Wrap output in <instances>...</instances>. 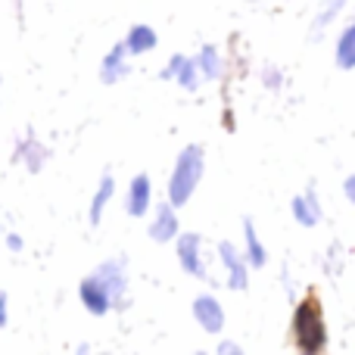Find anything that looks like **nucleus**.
<instances>
[{"label":"nucleus","mask_w":355,"mask_h":355,"mask_svg":"<svg viewBox=\"0 0 355 355\" xmlns=\"http://www.w3.org/2000/svg\"><path fill=\"white\" fill-rule=\"evenodd\" d=\"M243 237H246V250H243V259L250 268H265L268 262V252H265L262 240H259V231L252 225V218H243Z\"/></svg>","instance_id":"nucleus-14"},{"label":"nucleus","mask_w":355,"mask_h":355,"mask_svg":"<svg viewBox=\"0 0 355 355\" xmlns=\"http://www.w3.org/2000/svg\"><path fill=\"white\" fill-rule=\"evenodd\" d=\"M78 300L91 315H110L112 312V296H110V290L100 284L97 275H87L85 281L78 284Z\"/></svg>","instance_id":"nucleus-6"},{"label":"nucleus","mask_w":355,"mask_h":355,"mask_svg":"<svg viewBox=\"0 0 355 355\" xmlns=\"http://www.w3.org/2000/svg\"><path fill=\"white\" fill-rule=\"evenodd\" d=\"M193 355H206V352H193Z\"/></svg>","instance_id":"nucleus-25"},{"label":"nucleus","mask_w":355,"mask_h":355,"mask_svg":"<svg viewBox=\"0 0 355 355\" xmlns=\"http://www.w3.org/2000/svg\"><path fill=\"white\" fill-rule=\"evenodd\" d=\"M265 85H268V87H277V85H281V72H277V69H265Z\"/></svg>","instance_id":"nucleus-22"},{"label":"nucleus","mask_w":355,"mask_h":355,"mask_svg":"<svg viewBox=\"0 0 355 355\" xmlns=\"http://www.w3.org/2000/svg\"><path fill=\"white\" fill-rule=\"evenodd\" d=\"M343 6H346V0H331V3H327L324 10H321L318 16H315V22H312V35L318 37L321 31H324V25H331L334 19L340 16V10H343Z\"/></svg>","instance_id":"nucleus-19"},{"label":"nucleus","mask_w":355,"mask_h":355,"mask_svg":"<svg viewBox=\"0 0 355 355\" xmlns=\"http://www.w3.org/2000/svg\"><path fill=\"white\" fill-rule=\"evenodd\" d=\"M218 256H221V265H225V271H227V287L231 290H246V284H250V265H246L243 252H240L234 243L221 240Z\"/></svg>","instance_id":"nucleus-5"},{"label":"nucleus","mask_w":355,"mask_h":355,"mask_svg":"<svg viewBox=\"0 0 355 355\" xmlns=\"http://www.w3.org/2000/svg\"><path fill=\"white\" fill-rule=\"evenodd\" d=\"M128 75H131L128 50H125V44H116V47H112L110 53L103 56V66H100V78H103V85H116V81L128 78Z\"/></svg>","instance_id":"nucleus-11"},{"label":"nucleus","mask_w":355,"mask_h":355,"mask_svg":"<svg viewBox=\"0 0 355 355\" xmlns=\"http://www.w3.org/2000/svg\"><path fill=\"white\" fill-rule=\"evenodd\" d=\"M178 227H181V221H178V212L172 202H159L153 212V221H150L147 234L150 240H156V243H168V240L178 237Z\"/></svg>","instance_id":"nucleus-10"},{"label":"nucleus","mask_w":355,"mask_h":355,"mask_svg":"<svg viewBox=\"0 0 355 355\" xmlns=\"http://www.w3.org/2000/svg\"><path fill=\"white\" fill-rule=\"evenodd\" d=\"M290 209H293V218L300 221L302 227H315V225L321 221V202H318V196H315V190H312V187H309L306 193L293 196Z\"/></svg>","instance_id":"nucleus-12"},{"label":"nucleus","mask_w":355,"mask_h":355,"mask_svg":"<svg viewBox=\"0 0 355 355\" xmlns=\"http://www.w3.org/2000/svg\"><path fill=\"white\" fill-rule=\"evenodd\" d=\"M337 66L340 69H355V22L346 25L343 35L337 41Z\"/></svg>","instance_id":"nucleus-18"},{"label":"nucleus","mask_w":355,"mask_h":355,"mask_svg":"<svg viewBox=\"0 0 355 355\" xmlns=\"http://www.w3.org/2000/svg\"><path fill=\"white\" fill-rule=\"evenodd\" d=\"M6 302H10V296L0 290V327H6V321H10V306Z\"/></svg>","instance_id":"nucleus-21"},{"label":"nucleus","mask_w":355,"mask_h":355,"mask_svg":"<svg viewBox=\"0 0 355 355\" xmlns=\"http://www.w3.org/2000/svg\"><path fill=\"white\" fill-rule=\"evenodd\" d=\"M343 193H346V200H349L352 206H355V175H349V178L343 181Z\"/></svg>","instance_id":"nucleus-23"},{"label":"nucleus","mask_w":355,"mask_h":355,"mask_svg":"<svg viewBox=\"0 0 355 355\" xmlns=\"http://www.w3.org/2000/svg\"><path fill=\"white\" fill-rule=\"evenodd\" d=\"M125 50H128V56H144L150 53V50H156V44H159V37H156V31L150 28V25L137 22L128 28V37H125Z\"/></svg>","instance_id":"nucleus-13"},{"label":"nucleus","mask_w":355,"mask_h":355,"mask_svg":"<svg viewBox=\"0 0 355 355\" xmlns=\"http://www.w3.org/2000/svg\"><path fill=\"white\" fill-rule=\"evenodd\" d=\"M94 275L100 277L106 290L112 296V309H128V262L122 256L119 259H106L103 265H97Z\"/></svg>","instance_id":"nucleus-3"},{"label":"nucleus","mask_w":355,"mask_h":355,"mask_svg":"<svg viewBox=\"0 0 355 355\" xmlns=\"http://www.w3.org/2000/svg\"><path fill=\"white\" fill-rule=\"evenodd\" d=\"M150 206H153V184H150L147 175H135L128 184V193H125V212L135 215V218H141V215L150 212Z\"/></svg>","instance_id":"nucleus-7"},{"label":"nucleus","mask_w":355,"mask_h":355,"mask_svg":"<svg viewBox=\"0 0 355 355\" xmlns=\"http://www.w3.org/2000/svg\"><path fill=\"white\" fill-rule=\"evenodd\" d=\"M16 156L25 162V168H28V172H41L50 153H47V147H44V144L35 141V137H25V141H19Z\"/></svg>","instance_id":"nucleus-15"},{"label":"nucleus","mask_w":355,"mask_h":355,"mask_svg":"<svg viewBox=\"0 0 355 355\" xmlns=\"http://www.w3.org/2000/svg\"><path fill=\"white\" fill-rule=\"evenodd\" d=\"M6 246H10L12 252H19L22 250V237H19V234H10V237H6Z\"/></svg>","instance_id":"nucleus-24"},{"label":"nucleus","mask_w":355,"mask_h":355,"mask_svg":"<svg viewBox=\"0 0 355 355\" xmlns=\"http://www.w3.org/2000/svg\"><path fill=\"white\" fill-rule=\"evenodd\" d=\"M178 262L190 277H206V262H202V237L200 234H178Z\"/></svg>","instance_id":"nucleus-4"},{"label":"nucleus","mask_w":355,"mask_h":355,"mask_svg":"<svg viewBox=\"0 0 355 355\" xmlns=\"http://www.w3.org/2000/svg\"><path fill=\"white\" fill-rule=\"evenodd\" d=\"M290 334L300 355H321L327 349V324H324V312L315 293L302 296L293 309V321H290Z\"/></svg>","instance_id":"nucleus-1"},{"label":"nucleus","mask_w":355,"mask_h":355,"mask_svg":"<svg viewBox=\"0 0 355 355\" xmlns=\"http://www.w3.org/2000/svg\"><path fill=\"white\" fill-rule=\"evenodd\" d=\"M112 193H116V181H112L110 172H103V178H100V184H97V193H94V200H91V225H100L103 209H106V202L112 200Z\"/></svg>","instance_id":"nucleus-16"},{"label":"nucleus","mask_w":355,"mask_h":355,"mask_svg":"<svg viewBox=\"0 0 355 355\" xmlns=\"http://www.w3.org/2000/svg\"><path fill=\"white\" fill-rule=\"evenodd\" d=\"M193 318L202 331L221 334V327H225V309H221V302L212 293H202L193 300Z\"/></svg>","instance_id":"nucleus-8"},{"label":"nucleus","mask_w":355,"mask_h":355,"mask_svg":"<svg viewBox=\"0 0 355 355\" xmlns=\"http://www.w3.org/2000/svg\"><path fill=\"white\" fill-rule=\"evenodd\" d=\"M159 78H166V81H178V85H181L184 91H196V87L202 85L196 62H193V60H187V56H181V53H175L172 60H168V66L162 69Z\"/></svg>","instance_id":"nucleus-9"},{"label":"nucleus","mask_w":355,"mask_h":355,"mask_svg":"<svg viewBox=\"0 0 355 355\" xmlns=\"http://www.w3.org/2000/svg\"><path fill=\"white\" fill-rule=\"evenodd\" d=\"M218 355H243V349H240L234 340H221V343H218Z\"/></svg>","instance_id":"nucleus-20"},{"label":"nucleus","mask_w":355,"mask_h":355,"mask_svg":"<svg viewBox=\"0 0 355 355\" xmlns=\"http://www.w3.org/2000/svg\"><path fill=\"white\" fill-rule=\"evenodd\" d=\"M202 172H206V153H202L200 144H187V147L178 153L172 178H168V202H172L175 209L190 202Z\"/></svg>","instance_id":"nucleus-2"},{"label":"nucleus","mask_w":355,"mask_h":355,"mask_svg":"<svg viewBox=\"0 0 355 355\" xmlns=\"http://www.w3.org/2000/svg\"><path fill=\"white\" fill-rule=\"evenodd\" d=\"M193 62H196V69H200L202 81H215L221 75V56H218V50H215L212 44H206V47L193 56Z\"/></svg>","instance_id":"nucleus-17"}]
</instances>
